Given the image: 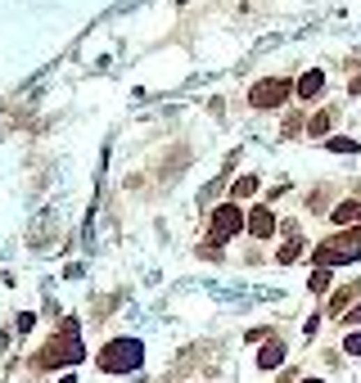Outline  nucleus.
I'll return each instance as SVG.
<instances>
[{
	"instance_id": "1",
	"label": "nucleus",
	"mask_w": 361,
	"mask_h": 383,
	"mask_svg": "<svg viewBox=\"0 0 361 383\" xmlns=\"http://www.w3.org/2000/svg\"><path fill=\"white\" fill-rule=\"evenodd\" d=\"M140 361H145V347H140L136 338H113L109 347L100 352V370H140Z\"/></svg>"
},
{
	"instance_id": "2",
	"label": "nucleus",
	"mask_w": 361,
	"mask_h": 383,
	"mask_svg": "<svg viewBox=\"0 0 361 383\" xmlns=\"http://www.w3.org/2000/svg\"><path fill=\"white\" fill-rule=\"evenodd\" d=\"M68 361H82V343H77V320H63V338L50 343L41 352V366L54 370V366H68Z\"/></svg>"
},
{
	"instance_id": "3",
	"label": "nucleus",
	"mask_w": 361,
	"mask_h": 383,
	"mask_svg": "<svg viewBox=\"0 0 361 383\" xmlns=\"http://www.w3.org/2000/svg\"><path fill=\"white\" fill-rule=\"evenodd\" d=\"M289 95H293V86L284 81V77H271V81H258V86H253V104H258V109H280Z\"/></svg>"
},
{
	"instance_id": "4",
	"label": "nucleus",
	"mask_w": 361,
	"mask_h": 383,
	"mask_svg": "<svg viewBox=\"0 0 361 383\" xmlns=\"http://www.w3.org/2000/svg\"><path fill=\"white\" fill-rule=\"evenodd\" d=\"M244 226V212L235 203H222L217 208V217H213V244H222V239H231L235 230Z\"/></svg>"
},
{
	"instance_id": "5",
	"label": "nucleus",
	"mask_w": 361,
	"mask_h": 383,
	"mask_svg": "<svg viewBox=\"0 0 361 383\" xmlns=\"http://www.w3.org/2000/svg\"><path fill=\"white\" fill-rule=\"evenodd\" d=\"M249 230H253L258 239H267L271 230H275V212H271V208H253V217H249Z\"/></svg>"
},
{
	"instance_id": "6",
	"label": "nucleus",
	"mask_w": 361,
	"mask_h": 383,
	"mask_svg": "<svg viewBox=\"0 0 361 383\" xmlns=\"http://www.w3.org/2000/svg\"><path fill=\"white\" fill-rule=\"evenodd\" d=\"M321 86H325V72H321V68L302 72V77H298V100H312V95H321Z\"/></svg>"
},
{
	"instance_id": "7",
	"label": "nucleus",
	"mask_w": 361,
	"mask_h": 383,
	"mask_svg": "<svg viewBox=\"0 0 361 383\" xmlns=\"http://www.w3.org/2000/svg\"><path fill=\"white\" fill-rule=\"evenodd\" d=\"M353 221H361V203H357V198H348V203L335 208V226H353Z\"/></svg>"
},
{
	"instance_id": "8",
	"label": "nucleus",
	"mask_w": 361,
	"mask_h": 383,
	"mask_svg": "<svg viewBox=\"0 0 361 383\" xmlns=\"http://www.w3.org/2000/svg\"><path fill=\"white\" fill-rule=\"evenodd\" d=\"M280 361H284V347H280V343H271V347H267V352H258V366H262V370H271V366H280Z\"/></svg>"
},
{
	"instance_id": "9",
	"label": "nucleus",
	"mask_w": 361,
	"mask_h": 383,
	"mask_svg": "<svg viewBox=\"0 0 361 383\" xmlns=\"http://www.w3.org/2000/svg\"><path fill=\"white\" fill-rule=\"evenodd\" d=\"M298 257H302V239H293V244H284V248H280V266L298 262Z\"/></svg>"
},
{
	"instance_id": "10",
	"label": "nucleus",
	"mask_w": 361,
	"mask_h": 383,
	"mask_svg": "<svg viewBox=\"0 0 361 383\" xmlns=\"http://www.w3.org/2000/svg\"><path fill=\"white\" fill-rule=\"evenodd\" d=\"M330 122H335V113H316V118H312V136H325V131H330Z\"/></svg>"
},
{
	"instance_id": "11",
	"label": "nucleus",
	"mask_w": 361,
	"mask_h": 383,
	"mask_svg": "<svg viewBox=\"0 0 361 383\" xmlns=\"http://www.w3.org/2000/svg\"><path fill=\"white\" fill-rule=\"evenodd\" d=\"M307 289H312V293H325V289H330V271H325V266H321V271L307 280Z\"/></svg>"
},
{
	"instance_id": "12",
	"label": "nucleus",
	"mask_w": 361,
	"mask_h": 383,
	"mask_svg": "<svg viewBox=\"0 0 361 383\" xmlns=\"http://www.w3.org/2000/svg\"><path fill=\"white\" fill-rule=\"evenodd\" d=\"M253 189H258V176H244V180H240V185H235V194H240V198H249V194H253Z\"/></svg>"
},
{
	"instance_id": "13",
	"label": "nucleus",
	"mask_w": 361,
	"mask_h": 383,
	"mask_svg": "<svg viewBox=\"0 0 361 383\" xmlns=\"http://www.w3.org/2000/svg\"><path fill=\"white\" fill-rule=\"evenodd\" d=\"M298 127H302V118H298V113H289V118H284V136H293Z\"/></svg>"
},
{
	"instance_id": "14",
	"label": "nucleus",
	"mask_w": 361,
	"mask_h": 383,
	"mask_svg": "<svg viewBox=\"0 0 361 383\" xmlns=\"http://www.w3.org/2000/svg\"><path fill=\"white\" fill-rule=\"evenodd\" d=\"M348 352H353V357H361V334H353V338H348Z\"/></svg>"
},
{
	"instance_id": "15",
	"label": "nucleus",
	"mask_w": 361,
	"mask_h": 383,
	"mask_svg": "<svg viewBox=\"0 0 361 383\" xmlns=\"http://www.w3.org/2000/svg\"><path fill=\"white\" fill-rule=\"evenodd\" d=\"M348 320H353V325H361V306H353V311H348Z\"/></svg>"
},
{
	"instance_id": "16",
	"label": "nucleus",
	"mask_w": 361,
	"mask_h": 383,
	"mask_svg": "<svg viewBox=\"0 0 361 383\" xmlns=\"http://www.w3.org/2000/svg\"><path fill=\"white\" fill-rule=\"evenodd\" d=\"M302 383H321V379H302Z\"/></svg>"
}]
</instances>
